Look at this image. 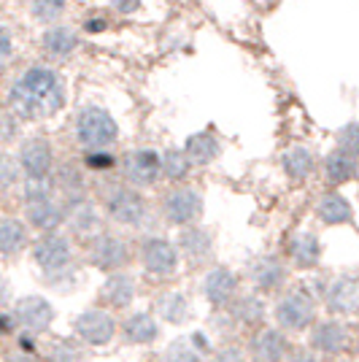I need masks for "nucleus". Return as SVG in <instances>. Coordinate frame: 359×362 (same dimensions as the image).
Returning a JSON list of instances; mask_svg holds the SVG:
<instances>
[{"label":"nucleus","mask_w":359,"mask_h":362,"mask_svg":"<svg viewBox=\"0 0 359 362\" xmlns=\"http://www.w3.org/2000/svg\"><path fill=\"white\" fill-rule=\"evenodd\" d=\"M8 106L16 119L41 122L65 106V81L46 65H33L19 74L8 90Z\"/></svg>","instance_id":"f257e3e1"},{"label":"nucleus","mask_w":359,"mask_h":362,"mask_svg":"<svg viewBox=\"0 0 359 362\" xmlns=\"http://www.w3.org/2000/svg\"><path fill=\"white\" fill-rule=\"evenodd\" d=\"M270 317L284 332H311L319 322V300L308 287H289L273 303Z\"/></svg>","instance_id":"f03ea898"},{"label":"nucleus","mask_w":359,"mask_h":362,"mask_svg":"<svg viewBox=\"0 0 359 362\" xmlns=\"http://www.w3.org/2000/svg\"><path fill=\"white\" fill-rule=\"evenodd\" d=\"M103 214L114 225L141 230L149 225L151 209L141 189L130 184H114L103 192Z\"/></svg>","instance_id":"7ed1b4c3"},{"label":"nucleus","mask_w":359,"mask_h":362,"mask_svg":"<svg viewBox=\"0 0 359 362\" xmlns=\"http://www.w3.org/2000/svg\"><path fill=\"white\" fill-rule=\"evenodd\" d=\"M76 141L84 151H108L119 141V124L100 106H84L76 117Z\"/></svg>","instance_id":"20e7f679"},{"label":"nucleus","mask_w":359,"mask_h":362,"mask_svg":"<svg viewBox=\"0 0 359 362\" xmlns=\"http://www.w3.org/2000/svg\"><path fill=\"white\" fill-rule=\"evenodd\" d=\"M138 259L149 279H157V281L173 279L181 265L179 243L167 241L165 235H143L138 243Z\"/></svg>","instance_id":"39448f33"},{"label":"nucleus","mask_w":359,"mask_h":362,"mask_svg":"<svg viewBox=\"0 0 359 362\" xmlns=\"http://www.w3.org/2000/svg\"><path fill=\"white\" fill-rule=\"evenodd\" d=\"M203 211H206V200H203V192L195 187H170L160 200L163 219L181 230L195 227L203 219Z\"/></svg>","instance_id":"423d86ee"},{"label":"nucleus","mask_w":359,"mask_h":362,"mask_svg":"<svg viewBox=\"0 0 359 362\" xmlns=\"http://www.w3.org/2000/svg\"><path fill=\"white\" fill-rule=\"evenodd\" d=\"M84 255H87V262L92 268H98L105 276L124 271L133 259L130 243L117 233H108V230H103L100 235H95L92 241L84 243Z\"/></svg>","instance_id":"0eeeda50"},{"label":"nucleus","mask_w":359,"mask_h":362,"mask_svg":"<svg viewBox=\"0 0 359 362\" xmlns=\"http://www.w3.org/2000/svg\"><path fill=\"white\" fill-rule=\"evenodd\" d=\"M30 257L35 262V268L41 271V276H57V273L73 271V241L62 233H49L41 235L38 241L30 246Z\"/></svg>","instance_id":"6e6552de"},{"label":"nucleus","mask_w":359,"mask_h":362,"mask_svg":"<svg viewBox=\"0 0 359 362\" xmlns=\"http://www.w3.org/2000/svg\"><path fill=\"white\" fill-rule=\"evenodd\" d=\"M119 327L122 325L117 322V317H114L108 308H103V305L87 308V311H81V314L73 319V335L84 346H92V349L108 346V344L117 338Z\"/></svg>","instance_id":"1a4fd4ad"},{"label":"nucleus","mask_w":359,"mask_h":362,"mask_svg":"<svg viewBox=\"0 0 359 362\" xmlns=\"http://www.w3.org/2000/svg\"><path fill=\"white\" fill-rule=\"evenodd\" d=\"M200 292H203V298L213 311H230L233 303L240 298L238 273L227 268V265H211L203 276Z\"/></svg>","instance_id":"9d476101"},{"label":"nucleus","mask_w":359,"mask_h":362,"mask_svg":"<svg viewBox=\"0 0 359 362\" xmlns=\"http://www.w3.org/2000/svg\"><path fill=\"white\" fill-rule=\"evenodd\" d=\"M322 300L332 317H351L359 311V276L338 273L322 284Z\"/></svg>","instance_id":"9b49d317"},{"label":"nucleus","mask_w":359,"mask_h":362,"mask_svg":"<svg viewBox=\"0 0 359 362\" xmlns=\"http://www.w3.org/2000/svg\"><path fill=\"white\" fill-rule=\"evenodd\" d=\"M11 314H14L19 330L33 332V335H44L52 330L57 311L54 305L46 300L44 295H22L19 300H14L11 305Z\"/></svg>","instance_id":"f8f14e48"},{"label":"nucleus","mask_w":359,"mask_h":362,"mask_svg":"<svg viewBox=\"0 0 359 362\" xmlns=\"http://www.w3.org/2000/svg\"><path fill=\"white\" fill-rule=\"evenodd\" d=\"M122 173H124V184H130L135 189H149L163 176V154L154 149L127 151L122 160Z\"/></svg>","instance_id":"ddd939ff"},{"label":"nucleus","mask_w":359,"mask_h":362,"mask_svg":"<svg viewBox=\"0 0 359 362\" xmlns=\"http://www.w3.org/2000/svg\"><path fill=\"white\" fill-rule=\"evenodd\" d=\"M308 344H311V349L319 357L338 360L351 346V330L341 319H319L314 325V330H311V335H308Z\"/></svg>","instance_id":"4468645a"},{"label":"nucleus","mask_w":359,"mask_h":362,"mask_svg":"<svg viewBox=\"0 0 359 362\" xmlns=\"http://www.w3.org/2000/svg\"><path fill=\"white\" fill-rule=\"evenodd\" d=\"M246 279L252 281L254 292L259 295H270V292H281L286 281H289V268L284 259L276 255H257L249 259L246 265Z\"/></svg>","instance_id":"2eb2a0df"},{"label":"nucleus","mask_w":359,"mask_h":362,"mask_svg":"<svg viewBox=\"0 0 359 362\" xmlns=\"http://www.w3.org/2000/svg\"><path fill=\"white\" fill-rule=\"evenodd\" d=\"M103 216L105 214L92 203L90 197H78V200L65 203V225L71 230V235L81 238L84 243L103 233Z\"/></svg>","instance_id":"dca6fc26"},{"label":"nucleus","mask_w":359,"mask_h":362,"mask_svg":"<svg viewBox=\"0 0 359 362\" xmlns=\"http://www.w3.org/2000/svg\"><path fill=\"white\" fill-rule=\"evenodd\" d=\"M19 168L25 173V179H52L54 176V151H52V144L46 138H28L22 146H19Z\"/></svg>","instance_id":"f3484780"},{"label":"nucleus","mask_w":359,"mask_h":362,"mask_svg":"<svg viewBox=\"0 0 359 362\" xmlns=\"http://www.w3.org/2000/svg\"><path fill=\"white\" fill-rule=\"evenodd\" d=\"M249 357L252 362H286V357L292 354V344L286 338V332L281 327H262V330L252 332L249 338Z\"/></svg>","instance_id":"a211bd4d"},{"label":"nucleus","mask_w":359,"mask_h":362,"mask_svg":"<svg viewBox=\"0 0 359 362\" xmlns=\"http://www.w3.org/2000/svg\"><path fill=\"white\" fill-rule=\"evenodd\" d=\"M213 349L216 346H213L208 332L195 330L189 332V335L173 338L163 349V362H208Z\"/></svg>","instance_id":"6ab92c4d"},{"label":"nucleus","mask_w":359,"mask_h":362,"mask_svg":"<svg viewBox=\"0 0 359 362\" xmlns=\"http://www.w3.org/2000/svg\"><path fill=\"white\" fill-rule=\"evenodd\" d=\"M138 295V281H135L133 273L119 271L105 276V281L98 289V303L108 308V311H124L130 308Z\"/></svg>","instance_id":"aec40b11"},{"label":"nucleus","mask_w":359,"mask_h":362,"mask_svg":"<svg viewBox=\"0 0 359 362\" xmlns=\"http://www.w3.org/2000/svg\"><path fill=\"white\" fill-rule=\"evenodd\" d=\"M119 332L127 346H151L163 335V327H160V319L151 311H133L122 319Z\"/></svg>","instance_id":"412c9836"},{"label":"nucleus","mask_w":359,"mask_h":362,"mask_svg":"<svg viewBox=\"0 0 359 362\" xmlns=\"http://www.w3.org/2000/svg\"><path fill=\"white\" fill-rule=\"evenodd\" d=\"M179 252H181V257H184L189 265H195V268L211 262V257H213V235H211L208 227L195 225V227L181 230Z\"/></svg>","instance_id":"4be33fe9"},{"label":"nucleus","mask_w":359,"mask_h":362,"mask_svg":"<svg viewBox=\"0 0 359 362\" xmlns=\"http://www.w3.org/2000/svg\"><path fill=\"white\" fill-rule=\"evenodd\" d=\"M25 219L41 235L60 233V227L65 225V203L57 200V197L41 200V203H30V206H25Z\"/></svg>","instance_id":"5701e85b"},{"label":"nucleus","mask_w":359,"mask_h":362,"mask_svg":"<svg viewBox=\"0 0 359 362\" xmlns=\"http://www.w3.org/2000/svg\"><path fill=\"white\" fill-rule=\"evenodd\" d=\"M286 255L295 262L300 271H314L322 262V241L314 230H298L289 243H286Z\"/></svg>","instance_id":"b1692460"},{"label":"nucleus","mask_w":359,"mask_h":362,"mask_svg":"<svg viewBox=\"0 0 359 362\" xmlns=\"http://www.w3.org/2000/svg\"><path fill=\"white\" fill-rule=\"evenodd\" d=\"M233 322L238 327H246V330H262L265 327V319H268V305L259 298V292H240V298L233 303V308L227 311Z\"/></svg>","instance_id":"393cba45"},{"label":"nucleus","mask_w":359,"mask_h":362,"mask_svg":"<svg viewBox=\"0 0 359 362\" xmlns=\"http://www.w3.org/2000/svg\"><path fill=\"white\" fill-rule=\"evenodd\" d=\"M314 211H316V219L327 227H341L354 222V209H351L348 197L341 195V192H324V195H319Z\"/></svg>","instance_id":"a878e982"},{"label":"nucleus","mask_w":359,"mask_h":362,"mask_svg":"<svg viewBox=\"0 0 359 362\" xmlns=\"http://www.w3.org/2000/svg\"><path fill=\"white\" fill-rule=\"evenodd\" d=\"M154 314L167 322V325H187L189 317H192V305H189V298L179 292V289H165L157 295L154 300Z\"/></svg>","instance_id":"bb28decb"},{"label":"nucleus","mask_w":359,"mask_h":362,"mask_svg":"<svg viewBox=\"0 0 359 362\" xmlns=\"http://www.w3.org/2000/svg\"><path fill=\"white\" fill-rule=\"evenodd\" d=\"M30 246V233L28 225L16 216H3L0 219V255L6 259H14Z\"/></svg>","instance_id":"cd10ccee"},{"label":"nucleus","mask_w":359,"mask_h":362,"mask_svg":"<svg viewBox=\"0 0 359 362\" xmlns=\"http://www.w3.org/2000/svg\"><path fill=\"white\" fill-rule=\"evenodd\" d=\"M184 151H187V157H189L192 165L206 168L222 154V141H219L216 133H211V130H200V133L187 138Z\"/></svg>","instance_id":"c85d7f7f"},{"label":"nucleus","mask_w":359,"mask_h":362,"mask_svg":"<svg viewBox=\"0 0 359 362\" xmlns=\"http://www.w3.org/2000/svg\"><path fill=\"white\" fill-rule=\"evenodd\" d=\"M54 184H57V192H60L62 203L87 197L84 165H76V163H62V165H57V170H54Z\"/></svg>","instance_id":"c756f323"},{"label":"nucleus","mask_w":359,"mask_h":362,"mask_svg":"<svg viewBox=\"0 0 359 362\" xmlns=\"http://www.w3.org/2000/svg\"><path fill=\"white\" fill-rule=\"evenodd\" d=\"M357 173H359L357 154H348V151L335 146V149L324 157V179H327L332 187H341L346 181L357 179Z\"/></svg>","instance_id":"7c9ffc66"},{"label":"nucleus","mask_w":359,"mask_h":362,"mask_svg":"<svg viewBox=\"0 0 359 362\" xmlns=\"http://www.w3.org/2000/svg\"><path fill=\"white\" fill-rule=\"evenodd\" d=\"M281 168H284L286 179L302 184L316 170V154L308 146H292L281 154Z\"/></svg>","instance_id":"2f4dec72"},{"label":"nucleus","mask_w":359,"mask_h":362,"mask_svg":"<svg viewBox=\"0 0 359 362\" xmlns=\"http://www.w3.org/2000/svg\"><path fill=\"white\" fill-rule=\"evenodd\" d=\"M41 46H44V52L49 57H54V60H65V57H71L76 49H78V35H76L71 28H49L44 33V38H41Z\"/></svg>","instance_id":"473e14b6"},{"label":"nucleus","mask_w":359,"mask_h":362,"mask_svg":"<svg viewBox=\"0 0 359 362\" xmlns=\"http://www.w3.org/2000/svg\"><path fill=\"white\" fill-rule=\"evenodd\" d=\"M46 362H84V344L78 338H54L46 346Z\"/></svg>","instance_id":"72a5a7b5"},{"label":"nucleus","mask_w":359,"mask_h":362,"mask_svg":"<svg viewBox=\"0 0 359 362\" xmlns=\"http://www.w3.org/2000/svg\"><path fill=\"white\" fill-rule=\"evenodd\" d=\"M192 163H189V157H187V151L184 149H167L163 154V176L170 184H179L189 176V170H192Z\"/></svg>","instance_id":"f704fd0d"},{"label":"nucleus","mask_w":359,"mask_h":362,"mask_svg":"<svg viewBox=\"0 0 359 362\" xmlns=\"http://www.w3.org/2000/svg\"><path fill=\"white\" fill-rule=\"evenodd\" d=\"M19 195H22V203L30 206V203H41V200H52L57 197V184H54V176L52 179H25L22 187H19Z\"/></svg>","instance_id":"c9c22d12"},{"label":"nucleus","mask_w":359,"mask_h":362,"mask_svg":"<svg viewBox=\"0 0 359 362\" xmlns=\"http://www.w3.org/2000/svg\"><path fill=\"white\" fill-rule=\"evenodd\" d=\"M30 14L41 25L57 22L65 14V0H30Z\"/></svg>","instance_id":"e433bc0d"},{"label":"nucleus","mask_w":359,"mask_h":362,"mask_svg":"<svg viewBox=\"0 0 359 362\" xmlns=\"http://www.w3.org/2000/svg\"><path fill=\"white\" fill-rule=\"evenodd\" d=\"M81 165L87 168V170H95V173H105V170L117 168V157L111 151H84Z\"/></svg>","instance_id":"4c0bfd02"},{"label":"nucleus","mask_w":359,"mask_h":362,"mask_svg":"<svg viewBox=\"0 0 359 362\" xmlns=\"http://www.w3.org/2000/svg\"><path fill=\"white\" fill-rule=\"evenodd\" d=\"M208 362H252V357H249V349L227 341V344L213 349V354H211Z\"/></svg>","instance_id":"58836bf2"},{"label":"nucleus","mask_w":359,"mask_h":362,"mask_svg":"<svg viewBox=\"0 0 359 362\" xmlns=\"http://www.w3.org/2000/svg\"><path fill=\"white\" fill-rule=\"evenodd\" d=\"M19 179H22L19 160H14L11 154H3V160H0V187H3V192H8Z\"/></svg>","instance_id":"ea45409f"},{"label":"nucleus","mask_w":359,"mask_h":362,"mask_svg":"<svg viewBox=\"0 0 359 362\" xmlns=\"http://www.w3.org/2000/svg\"><path fill=\"white\" fill-rule=\"evenodd\" d=\"M338 149L348 151V154H357L359 157V122H348L346 127L338 130Z\"/></svg>","instance_id":"a19ab883"},{"label":"nucleus","mask_w":359,"mask_h":362,"mask_svg":"<svg viewBox=\"0 0 359 362\" xmlns=\"http://www.w3.org/2000/svg\"><path fill=\"white\" fill-rule=\"evenodd\" d=\"M41 335H33V332H25L19 330L14 338V349H19L22 354H30V357H38V351H41V341H38Z\"/></svg>","instance_id":"79ce46f5"},{"label":"nucleus","mask_w":359,"mask_h":362,"mask_svg":"<svg viewBox=\"0 0 359 362\" xmlns=\"http://www.w3.org/2000/svg\"><path fill=\"white\" fill-rule=\"evenodd\" d=\"M286 362H322L314 349H292V354L286 357Z\"/></svg>","instance_id":"37998d69"},{"label":"nucleus","mask_w":359,"mask_h":362,"mask_svg":"<svg viewBox=\"0 0 359 362\" xmlns=\"http://www.w3.org/2000/svg\"><path fill=\"white\" fill-rule=\"evenodd\" d=\"M0 35H3V52H0V60H3V65H8V62H11V54H14V46H11V30H8V28H3Z\"/></svg>","instance_id":"c03bdc74"},{"label":"nucleus","mask_w":359,"mask_h":362,"mask_svg":"<svg viewBox=\"0 0 359 362\" xmlns=\"http://www.w3.org/2000/svg\"><path fill=\"white\" fill-rule=\"evenodd\" d=\"M3 141H6V144H11V141H14L16 138V117L14 114H6V117H3Z\"/></svg>","instance_id":"a18cd8bd"},{"label":"nucleus","mask_w":359,"mask_h":362,"mask_svg":"<svg viewBox=\"0 0 359 362\" xmlns=\"http://www.w3.org/2000/svg\"><path fill=\"white\" fill-rule=\"evenodd\" d=\"M141 3H143V0H111V6H114L117 11H122V14H133V11H138Z\"/></svg>","instance_id":"49530a36"},{"label":"nucleus","mask_w":359,"mask_h":362,"mask_svg":"<svg viewBox=\"0 0 359 362\" xmlns=\"http://www.w3.org/2000/svg\"><path fill=\"white\" fill-rule=\"evenodd\" d=\"M0 325H3V335H11V332L19 327L14 314H11V308H3V314H0Z\"/></svg>","instance_id":"de8ad7c7"},{"label":"nucleus","mask_w":359,"mask_h":362,"mask_svg":"<svg viewBox=\"0 0 359 362\" xmlns=\"http://www.w3.org/2000/svg\"><path fill=\"white\" fill-rule=\"evenodd\" d=\"M3 362H35V357L22 354L19 349H8V351H6V357H3Z\"/></svg>","instance_id":"09e8293b"},{"label":"nucleus","mask_w":359,"mask_h":362,"mask_svg":"<svg viewBox=\"0 0 359 362\" xmlns=\"http://www.w3.org/2000/svg\"><path fill=\"white\" fill-rule=\"evenodd\" d=\"M103 28H105L103 19H87V22H84V30L87 33H100Z\"/></svg>","instance_id":"8fccbe9b"},{"label":"nucleus","mask_w":359,"mask_h":362,"mask_svg":"<svg viewBox=\"0 0 359 362\" xmlns=\"http://www.w3.org/2000/svg\"><path fill=\"white\" fill-rule=\"evenodd\" d=\"M354 351H357V360H359V332H357V338H354Z\"/></svg>","instance_id":"3c124183"}]
</instances>
